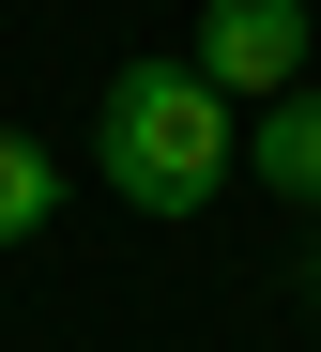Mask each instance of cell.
I'll list each match as a JSON object with an SVG mask.
<instances>
[{
	"label": "cell",
	"instance_id": "6da1fadb",
	"mask_svg": "<svg viewBox=\"0 0 321 352\" xmlns=\"http://www.w3.org/2000/svg\"><path fill=\"white\" fill-rule=\"evenodd\" d=\"M92 153H107V184L138 199V214H199V199L230 184V92H214L199 62H122Z\"/></svg>",
	"mask_w": 321,
	"mask_h": 352
},
{
	"label": "cell",
	"instance_id": "7a4b0ae2",
	"mask_svg": "<svg viewBox=\"0 0 321 352\" xmlns=\"http://www.w3.org/2000/svg\"><path fill=\"white\" fill-rule=\"evenodd\" d=\"M199 77H214L230 107H245V92L276 107V92L306 77V0H214V16H199Z\"/></svg>",
	"mask_w": 321,
	"mask_h": 352
},
{
	"label": "cell",
	"instance_id": "3957f363",
	"mask_svg": "<svg viewBox=\"0 0 321 352\" xmlns=\"http://www.w3.org/2000/svg\"><path fill=\"white\" fill-rule=\"evenodd\" d=\"M245 168H261L276 199H321V92H276L261 138H245Z\"/></svg>",
	"mask_w": 321,
	"mask_h": 352
},
{
	"label": "cell",
	"instance_id": "277c9868",
	"mask_svg": "<svg viewBox=\"0 0 321 352\" xmlns=\"http://www.w3.org/2000/svg\"><path fill=\"white\" fill-rule=\"evenodd\" d=\"M46 214H61V168H46V153H31L16 123H0V245H31Z\"/></svg>",
	"mask_w": 321,
	"mask_h": 352
}]
</instances>
